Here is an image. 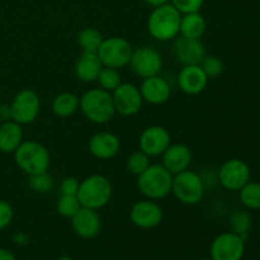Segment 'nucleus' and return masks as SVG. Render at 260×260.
<instances>
[{"label": "nucleus", "mask_w": 260, "mask_h": 260, "mask_svg": "<svg viewBox=\"0 0 260 260\" xmlns=\"http://www.w3.org/2000/svg\"><path fill=\"white\" fill-rule=\"evenodd\" d=\"M89 152L98 160H111L121 150V140L117 135L108 131L94 134L88 142Z\"/></svg>", "instance_id": "17"}, {"label": "nucleus", "mask_w": 260, "mask_h": 260, "mask_svg": "<svg viewBox=\"0 0 260 260\" xmlns=\"http://www.w3.org/2000/svg\"><path fill=\"white\" fill-rule=\"evenodd\" d=\"M13 240H14V243L18 244V245L24 246V245H27L28 243H29L30 238H29V235H28V234L22 233V231H20V233H17L14 236H13Z\"/></svg>", "instance_id": "37"}, {"label": "nucleus", "mask_w": 260, "mask_h": 260, "mask_svg": "<svg viewBox=\"0 0 260 260\" xmlns=\"http://www.w3.org/2000/svg\"><path fill=\"white\" fill-rule=\"evenodd\" d=\"M207 23H206L205 17L197 13H189V14H182L180 19L179 36L187 38H194V40H201L202 36L206 33Z\"/></svg>", "instance_id": "23"}, {"label": "nucleus", "mask_w": 260, "mask_h": 260, "mask_svg": "<svg viewBox=\"0 0 260 260\" xmlns=\"http://www.w3.org/2000/svg\"><path fill=\"white\" fill-rule=\"evenodd\" d=\"M164 211L157 201L145 200L135 203L129 210V220L136 228L142 230H151L162 222Z\"/></svg>", "instance_id": "13"}, {"label": "nucleus", "mask_w": 260, "mask_h": 260, "mask_svg": "<svg viewBox=\"0 0 260 260\" xmlns=\"http://www.w3.org/2000/svg\"><path fill=\"white\" fill-rule=\"evenodd\" d=\"M103 40V35L94 27L83 28L76 37L79 47L83 52H96Z\"/></svg>", "instance_id": "25"}, {"label": "nucleus", "mask_w": 260, "mask_h": 260, "mask_svg": "<svg viewBox=\"0 0 260 260\" xmlns=\"http://www.w3.org/2000/svg\"><path fill=\"white\" fill-rule=\"evenodd\" d=\"M200 65L202 70L206 73V75L208 76V79L217 78L223 71V62L217 56L206 55Z\"/></svg>", "instance_id": "32"}, {"label": "nucleus", "mask_w": 260, "mask_h": 260, "mask_svg": "<svg viewBox=\"0 0 260 260\" xmlns=\"http://www.w3.org/2000/svg\"><path fill=\"white\" fill-rule=\"evenodd\" d=\"M244 254L245 241L233 231L217 235L210 246V256L212 260H241Z\"/></svg>", "instance_id": "10"}, {"label": "nucleus", "mask_w": 260, "mask_h": 260, "mask_svg": "<svg viewBox=\"0 0 260 260\" xmlns=\"http://www.w3.org/2000/svg\"><path fill=\"white\" fill-rule=\"evenodd\" d=\"M182 14L172 4L154 8L147 19V30L150 36L160 42L173 41L179 36Z\"/></svg>", "instance_id": "2"}, {"label": "nucleus", "mask_w": 260, "mask_h": 260, "mask_svg": "<svg viewBox=\"0 0 260 260\" xmlns=\"http://www.w3.org/2000/svg\"><path fill=\"white\" fill-rule=\"evenodd\" d=\"M14 162L27 175L48 172L51 156L47 147L35 140H27L13 152Z\"/></svg>", "instance_id": "4"}, {"label": "nucleus", "mask_w": 260, "mask_h": 260, "mask_svg": "<svg viewBox=\"0 0 260 260\" xmlns=\"http://www.w3.org/2000/svg\"><path fill=\"white\" fill-rule=\"evenodd\" d=\"M79 182L76 178L74 177H66L63 178L62 182L60 183V194H68V196H76L79 190Z\"/></svg>", "instance_id": "35"}, {"label": "nucleus", "mask_w": 260, "mask_h": 260, "mask_svg": "<svg viewBox=\"0 0 260 260\" xmlns=\"http://www.w3.org/2000/svg\"><path fill=\"white\" fill-rule=\"evenodd\" d=\"M170 4L180 14H189V13L200 12L205 4V0H170Z\"/></svg>", "instance_id": "33"}, {"label": "nucleus", "mask_w": 260, "mask_h": 260, "mask_svg": "<svg viewBox=\"0 0 260 260\" xmlns=\"http://www.w3.org/2000/svg\"><path fill=\"white\" fill-rule=\"evenodd\" d=\"M164 61L160 52L150 46H141L134 48L128 66L132 73L141 79L160 75Z\"/></svg>", "instance_id": "9"}, {"label": "nucleus", "mask_w": 260, "mask_h": 260, "mask_svg": "<svg viewBox=\"0 0 260 260\" xmlns=\"http://www.w3.org/2000/svg\"><path fill=\"white\" fill-rule=\"evenodd\" d=\"M24 141V134L19 123L8 121L0 123V152L13 154Z\"/></svg>", "instance_id": "22"}, {"label": "nucleus", "mask_w": 260, "mask_h": 260, "mask_svg": "<svg viewBox=\"0 0 260 260\" xmlns=\"http://www.w3.org/2000/svg\"><path fill=\"white\" fill-rule=\"evenodd\" d=\"M96 81L99 84V88L104 89V90L109 91V93H112L117 86H119L123 83L118 69L107 68V66L102 68L101 73H99L98 78H96Z\"/></svg>", "instance_id": "28"}, {"label": "nucleus", "mask_w": 260, "mask_h": 260, "mask_svg": "<svg viewBox=\"0 0 260 260\" xmlns=\"http://www.w3.org/2000/svg\"><path fill=\"white\" fill-rule=\"evenodd\" d=\"M134 47L123 37L104 38L101 47L96 51V55L101 58L103 66L113 69H123L128 66L131 60Z\"/></svg>", "instance_id": "7"}, {"label": "nucleus", "mask_w": 260, "mask_h": 260, "mask_svg": "<svg viewBox=\"0 0 260 260\" xmlns=\"http://www.w3.org/2000/svg\"><path fill=\"white\" fill-rule=\"evenodd\" d=\"M192 150L185 144H170L161 155V165L172 175L189 169L192 164Z\"/></svg>", "instance_id": "20"}, {"label": "nucleus", "mask_w": 260, "mask_h": 260, "mask_svg": "<svg viewBox=\"0 0 260 260\" xmlns=\"http://www.w3.org/2000/svg\"><path fill=\"white\" fill-rule=\"evenodd\" d=\"M10 109L13 121L20 126L30 124L40 116L41 99L32 89H22L12 99Z\"/></svg>", "instance_id": "8"}, {"label": "nucleus", "mask_w": 260, "mask_h": 260, "mask_svg": "<svg viewBox=\"0 0 260 260\" xmlns=\"http://www.w3.org/2000/svg\"><path fill=\"white\" fill-rule=\"evenodd\" d=\"M102 68L103 63L96 52H83L75 61L74 73L83 83H93L96 81Z\"/></svg>", "instance_id": "21"}, {"label": "nucleus", "mask_w": 260, "mask_h": 260, "mask_svg": "<svg viewBox=\"0 0 260 260\" xmlns=\"http://www.w3.org/2000/svg\"><path fill=\"white\" fill-rule=\"evenodd\" d=\"M229 225L233 233L241 236L244 241L248 240V234L253 225V218L250 213L243 210H235L229 217Z\"/></svg>", "instance_id": "26"}, {"label": "nucleus", "mask_w": 260, "mask_h": 260, "mask_svg": "<svg viewBox=\"0 0 260 260\" xmlns=\"http://www.w3.org/2000/svg\"><path fill=\"white\" fill-rule=\"evenodd\" d=\"M172 144V136L165 127L149 126L141 132L139 139V150L150 157H159Z\"/></svg>", "instance_id": "14"}, {"label": "nucleus", "mask_w": 260, "mask_h": 260, "mask_svg": "<svg viewBox=\"0 0 260 260\" xmlns=\"http://www.w3.org/2000/svg\"><path fill=\"white\" fill-rule=\"evenodd\" d=\"M150 159H151V157L147 156L145 152H142L141 150H137V151L132 152V154L127 157V170H128L129 173H132L134 175H136V177H139L140 174H142V173L151 165Z\"/></svg>", "instance_id": "31"}, {"label": "nucleus", "mask_w": 260, "mask_h": 260, "mask_svg": "<svg viewBox=\"0 0 260 260\" xmlns=\"http://www.w3.org/2000/svg\"><path fill=\"white\" fill-rule=\"evenodd\" d=\"M201 260H212V259H211V258H210V259H201Z\"/></svg>", "instance_id": "41"}, {"label": "nucleus", "mask_w": 260, "mask_h": 260, "mask_svg": "<svg viewBox=\"0 0 260 260\" xmlns=\"http://www.w3.org/2000/svg\"><path fill=\"white\" fill-rule=\"evenodd\" d=\"M206 193L203 178L197 172L187 169L173 175L172 194L182 205L196 206L201 203Z\"/></svg>", "instance_id": "6"}, {"label": "nucleus", "mask_w": 260, "mask_h": 260, "mask_svg": "<svg viewBox=\"0 0 260 260\" xmlns=\"http://www.w3.org/2000/svg\"><path fill=\"white\" fill-rule=\"evenodd\" d=\"M173 52L178 62L183 66L200 65L206 56V48L201 40L178 36L174 38Z\"/></svg>", "instance_id": "15"}, {"label": "nucleus", "mask_w": 260, "mask_h": 260, "mask_svg": "<svg viewBox=\"0 0 260 260\" xmlns=\"http://www.w3.org/2000/svg\"><path fill=\"white\" fill-rule=\"evenodd\" d=\"M80 96L70 91H62L57 94L52 101V112L56 117L69 118L79 111Z\"/></svg>", "instance_id": "24"}, {"label": "nucleus", "mask_w": 260, "mask_h": 260, "mask_svg": "<svg viewBox=\"0 0 260 260\" xmlns=\"http://www.w3.org/2000/svg\"><path fill=\"white\" fill-rule=\"evenodd\" d=\"M208 76L201 65L183 66L177 76V84L183 93L188 95H198L203 93L208 85Z\"/></svg>", "instance_id": "16"}, {"label": "nucleus", "mask_w": 260, "mask_h": 260, "mask_svg": "<svg viewBox=\"0 0 260 260\" xmlns=\"http://www.w3.org/2000/svg\"><path fill=\"white\" fill-rule=\"evenodd\" d=\"M81 207L83 206H81L78 196L60 194L57 203H56V210H57L58 215L63 218H69V220H71Z\"/></svg>", "instance_id": "30"}, {"label": "nucleus", "mask_w": 260, "mask_h": 260, "mask_svg": "<svg viewBox=\"0 0 260 260\" xmlns=\"http://www.w3.org/2000/svg\"><path fill=\"white\" fill-rule=\"evenodd\" d=\"M79 109L89 122L95 124L109 123L117 114L112 93L101 88L86 90L80 96Z\"/></svg>", "instance_id": "1"}, {"label": "nucleus", "mask_w": 260, "mask_h": 260, "mask_svg": "<svg viewBox=\"0 0 260 260\" xmlns=\"http://www.w3.org/2000/svg\"><path fill=\"white\" fill-rule=\"evenodd\" d=\"M173 175L161 164H151L137 177V189L147 200L160 201L172 193Z\"/></svg>", "instance_id": "5"}, {"label": "nucleus", "mask_w": 260, "mask_h": 260, "mask_svg": "<svg viewBox=\"0 0 260 260\" xmlns=\"http://www.w3.org/2000/svg\"><path fill=\"white\" fill-rule=\"evenodd\" d=\"M250 168L241 159H229L217 172V180L225 189L240 190L250 180Z\"/></svg>", "instance_id": "11"}, {"label": "nucleus", "mask_w": 260, "mask_h": 260, "mask_svg": "<svg viewBox=\"0 0 260 260\" xmlns=\"http://www.w3.org/2000/svg\"><path fill=\"white\" fill-rule=\"evenodd\" d=\"M70 221L74 233L81 239L90 240L96 238L101 233L102 220L98 211L95 210L81 207Z\"/></svg>", "instance_id": "19"}, {"label": "nucleus", "mask_w": 260, "mask_h": 260, "mask_svg": "<svg viewBox=\"0 0 260 260\" xmlns=\"http://www.w3.org/2000/svg\"><path fill=\"white\" fill-rule=\"evenodd\" d=\"M57 260H75V259H73V258H71V256L63 255V256H61V258H58Z\"/></svg>", "instance_id": "40"}, {"label": "nucleus", "mask_w": 260, "mask_h": 260, "mask_svg": "<svg viewBox=\"0 0 260 260\" xmlns=\"http://www.w3.org/2000/svg\"><path fill=\"white\" fill-rule=\"evenodd\" d=\"M28 187L30 190L40 194L50 193L55 187V179L48 172L28 175Z\"/></svg>", "instance_id": "29"}, {"label": "nucleus", "mask_w": 260, "mask_h": 260, "mask_svg": "<svg viewBox=\"0 0 260 260\" xmlns=\"http://www.w3.org/2000/svg\"><path fill=\"white\" fill-rule=\"evenodd\" d=\"M147 5L152 8H157V7H161V5L165 4H169L170 0H144Z\"/></svg>", "instance_id": "39"}, {"label": "nucleus", "mask_w": 260, "mask_h": 260, "mask_svg": "<svg viewBox=\"0 0 260 260\" xmlns=\"http://www.w3.org/2000/svg\"><path fill=\"white\" fill-rule=\"evenodd\" d=\"M76 196L83 207L99 211L111 202L113 185L106 175L91 174L81 180Z\"/></svg>", "instance_id": "3"}, {"label": "nucleus", "mask_w": 260, "mask_h": 260, "mask_svg": "<svg viewBox=\"0 0 260 260\" xmlns=\"http://www.w3.org/2000/svg\"><path fill=\"white\" fill-rule=\"evenodd\" d=\"M240 201L249 210H260V183L249 180L240 189Z\"/></svg>", "instance_id": "27"}, {"label": "nucleus", "mask_w": 260, "mask_h": 260, "mask_svg": "<svg viewBox=\"0 0 260 260\" xmlns=\"http://www.w3.org/2000/svg\"><path fill=\"white\" fill-rule=\"evenodd\" d=\"M0 260H17L14 253L7 248H0Z\"/></svg>", "instance_id": "38"}, {"label": "nucleus", "mask_w": 260, "mask_h": 260, "mask_svg": "<svg viewBox=\"0 0 260 260\" xmlns=\"http://www.w3.org/2000/svg\"><path fill=\"white\" fill-rule=\"evenodd\" d=\"M14 218V210L8 201L0 200V231L9 228Z\"/></svg>", "instance_id": "34"}, {"label": "nucleus", "mask_w": 260, "mask_h": 260, "mask_svg": "<svg viewBox=\"0 0 260 260\" xmlns=\"http://www.w3.org/2000/svg\"><path fill=\"white\" fill-rule=\"evenodd\" d=\"M114 109L117 114L123 117L136 116L142 108V99L140 88L132 83H122L112 91Z\"/></svg>", "instance_id": "12"}, {"label": "nucleus", "mask_w": 260, "mask_h": 260, "mask_svg": "<svg viewBox=\"0 0 260 260\" xmlns=\"http://www.w3.org/2000/svg\"><path fill=\"white\" fill-rule=\"evenodd\" d=\"M140 93L144 99V103H149L151 106H161L167 103L172 96V86L169 81L162 76H150V78L142 79Z\"/></svg>", "instance_id": "18"}, {"label": "nucleus", "mask_w": 260, "mask_h": 260, "mask_svg": "<svg viewBox=\"0 0 260 260\" xmlns=\"http://www.w3.org/2000/svg\"><path fill=\"white\" fill-rule=\"evenodd\" d=\"M8 121H13L10 104H0V123Z\"/></svg>", "instance_id": "36"}]
</instances>
